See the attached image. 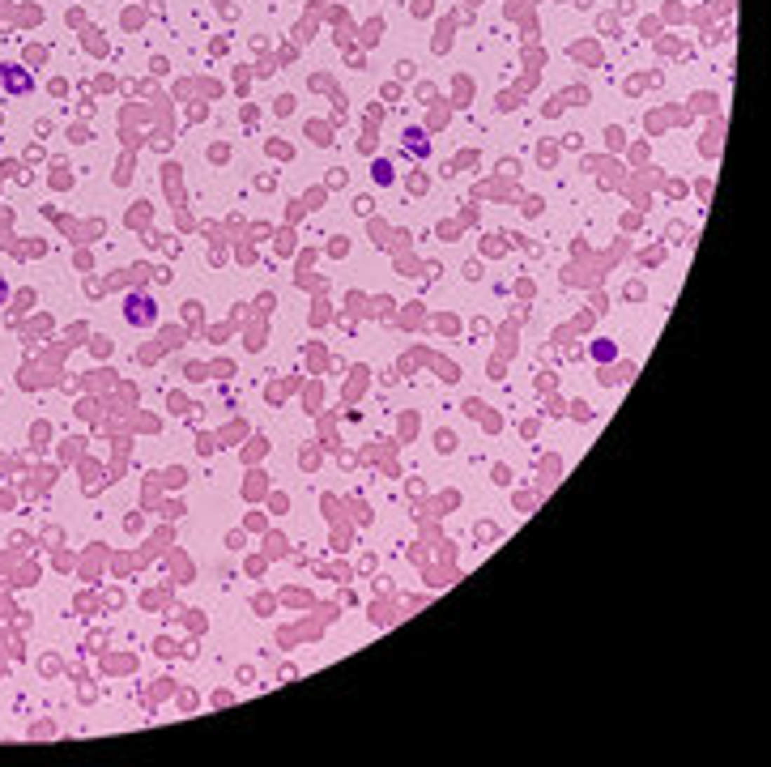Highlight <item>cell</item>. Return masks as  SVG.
<instances>
[{
    "label": "cell",
    "mask_w": 771,
    "mask_h": 767,
    "mask_svg": "<svg viewBox=\"0 0 771 767\" xmlns=\"http://www.w3.org/2000/svg\"><path fill=\"white\" fill-rule=\"evenodd\" d=\"M124 316H128V324H154L158 312H154V299H149V294H133Z\"/></svg>",
    "instance_id": "cell-1"
},
{
    "label": "cell",
    "mask_w": 771,
    "mask_h": 767,
    "mask_svg": "<svg viewBox=\"0 0 771 767\" xmlns=\"http://www.w3.org/2000/svg\"><path fill=\"white\" fill-rule=\"evenodd\" d=\"M405 149H409V154H418V158H427V154H431V145L422 141V133H413V128L405 133Z\"/></svg>",
    "instance_id": "cell-2"
},
{
    "label": "cell",
    "mask_w": 771,
    "mask_h": 767,
    "mask_svg": "<svg viewBox=\"0 0 771 767\" xmlns=\"http://www.w3.org/2000/svg\"><path fill=\"white\" fill-rule=\"evenodd\" d=\"M0 294H5V286H0Z\"/></svg>",
    "instance_id": "cell-3"
}]
</instances>
